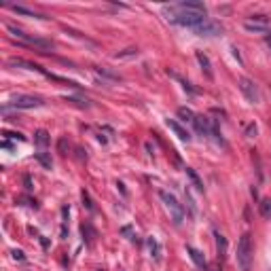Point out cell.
Listing matches in <instances>:
<instances>
[{"label": "cell", "instance_id": "1", "mask_svg": "<svg viewBox=\"0 0 271 271\" xmlns=\"http://www.w3.org/2000/svg\"><path fill=\"white\" fill-rule=\"evenodd\" d=\"M252 252H254V248H252V237H250V233H244V235L239 237V241H237V254H235L237 267L241 271H248L250 269L252 256H254Z\"/></svg>", "mask_w": 271, "mask_h": 271}, {"label": "cell", "instance_id": "2", "mask_svg": "<svg viewBox=\"0 0 271 271\" xmlns=\"http://www.w3.org/2000/svg\"><path fill=\"white\" fill-rule=\"evenodd\" d=\"M7 30L11 32V36H13V38L21 40L23 45L36 47V49H40V51H49V49H53V42H51V40H45V38H36V36H32V34H28V32L19 30V28H15V26H7Z\"/></svg>", "mask_w": 271, "mask_h": 271}, {"label": "cell", "instance_id": "3", "mask_svg": "<svg viewBox=\"0 0 271 271\" xmlns=\"http://www.w3.org/2000/svg\"><path fill=\"white\" fill-rule=\"evenodd\" d=\"M159 197H161V202H163V206H165V210L169 212V216H172V220H174V225H182V220H184V208H182V204L178 202V199L172 195V193H167V191H159Z\"/></svg>", "mask_w": 271, "mask_h": 271}, {"label": "cell", "instance_id": "4", "mask_svg": "<svg viewBox=\"0 0 271 271\" xmlns=\"http://www.w3.org/2000/svg\"><path fill=\"white\" fill-rule=\"evenodd\" d=\"M237 85H239V89H241V93L246 95V100L248 102H252V104H261V89H259V85H256L252 79H248V77H241L239 81H237Z\"/></svg>", "mask_w": 271, "mask_h": 271}, {"label": "cell", "instance_id": "5", "mask_svg": "<svg viewBox=\"0 0 271 271\" xmlns=\"http://www.w3.org/2000/svg\"><path fill=\"white\" fill-rule=\"evenodd\" d=\"M42 106V100L40 97H34V95H17L11 100V104L3 106V110H9V108H38Z\"/></svg>", "mask_w": 271, "mask_h": 271}, {"label": "cell", "instance_id": "6", "mask_svg": "<svg viewBox=\"0 0 271 271\" xmlns=\"http://www.w3.org/2000/svg\"><path fill=\"white\" fill-rule=\"evenodd\" d=\"M193 32H197L199 36H218V34H223V26L212 19H206L202 26H197Z\"/></svg>", "mask_w": 271, "mask_h": 271}, {"label": "cell", "instance_id": "7", "mask_svg": "<svg viewBox=\"0 0 271 271\" xmlns=\"http://www.w3.org/2000/svg\"><path fill=\"white\" fill-rule=\"evenodd\" d=\"M193 125L197 127V132H199V134H204V136H216V127H214V125L210 123L208 117L197 115L195 121H193Z\"/></svg>", "mask_w": 271, "mask_h": 271}, {"label": "cell", "instance_id": "8", "mask_svg": "<svg viewBox=\"0 0 271 271\" xmlns=\"http://www.w3.org/2000/svg\"><path fill=\"white\" fill-rule=\"evenodd\" d=\"M244 28L250 30V32H267V17H263V15L248 17L244 21Z\"/></svg>", "mask_w": 271, "mask_h": 271}, {"label": "cell", "instance_id": "9", "mask_svg": "<svg viewBox=\"0 0 271 271\" xmlns=\"http://www.w3.org/2000/svg\"><path fill=\"white\" fill-rule=\"evenodd\" d=\"M176 9H180V11H187V13H193V15H206L208 13V9H206V5L204 3H178V5H174Z\"/></svg>", "mask_w": 271, "mask_h": 271}, {"label": "cell", "instance_id": "10", "mask_svg": "<svg viewBox=\"0 0 271 271\" xmlns=\"http://www.w3.org/2000/svg\"><path fill=\"white\" fill-rule=\"evenodd\" d=\"M9 66H23L26 70H34V72H40V75L49 77V72H47L45 68H40L38 64H32V62H28V60H21V58H11L9 60Z\"/></svg>", "mask_w": 271, "mask_h": 271}, {"label": "cell", "instance_id": "11", "mask_svg": "<svg viewBox=\"0 0 271 271\" xmlns=\"http://www.w3.org/2000/svg\"><path fill=\"white\" fill-rule=\"evenodd\" d=\"M167 127H169V130H172L180 140H184V142H191V134L187 132V130H184V127L178 123V121H174V119H167Z\"/></svg>", "mask_w": 271, "mask_h": 271}, {"label": "cell", "instance_id": "12", "mask_svg": "<svg viewBox=\"0 0 271 271\" xmlns=\"http://www.w3.org/2000/svg\"><path fill=\"white\" fill-rule=\"evenodd\" d=\"M187 252L191 254V259H193V263L199 267V269H208V263H206V256H204V252L202 250H197V248H193V246H187Z\"/></svg>", "mask_w": 271, "mask_h": 271}, {"label": "cell", "instance_id": "13", "mask_svg": "<svg viewBox=\"0 0 271 271\" xmlns=\"http://www.w3.org/2000/svg\"><path fill=\"white\" fill-rule=\"evenodd\" d=\"M195 58H197L199 66H202V70L206 72V77H208V79H214V72H212V64H210V60H208V55H206V53H202V51H197V53H195Z\"/></svg>", "mask_w": 271, "mask_h": 271}, {"label": "cell", "instance_id": "14", "mask_svg": "<svg viewBox=\"0 0 271 271\" xmlns=\"http://www.w3.org/2000/svg\"><path fill=\"white\" fill-rule=\"evenodd\" d=\"M214 237H216V250H218V256H220V259H225V254H227V239H225V235H220L218 231H214Z\"/></svg>", "mask_w": 271, "mask_h": 271}, {"label": "cell", "instance_id": "15", "mask_svg": "<svg viewBox=\"0 0 271 271\" xmlns=\"http://www.w3.org/2000/svg\"><path fill=\"white\" fill-rule=\"evenodd\" d=\"M34 157H36V161H38V163H40L42 167H45V169H51L53 161H51V157H49V155H47L45 151H38V153H36Z\"/></svg>", "mask_w": 271, "mask_h": 271}, {"label": "cell", "instance_id": "16", "mask_svg": "<svg viewBox=\"0 0 271 271\" xmlns=\"http://www.w3.org/2000/svg\"><path fill=\"white\" fill-rule=\"evenodd\" d=\"M34 142H36L40 149H45V146L49 144V134H47L45 130H38V132L34 134Z\"/></svg>", "mask_w": 271, "mask_h": 271}, {"label": "cell", "instance_id": "17", "mask_svg": "<svg viewBox=\"0 0 271 271\" xmlns=\"http://www.w3.org/2000/svg\"><path fill=\"white\" fill-rule=\"evenodd\" d=\"M259 212H261L263 218H271V197L263 199V202L259 204Z\"/></svg>", "mask_w": 271, "mask_h": 271}, {"label": "cell", "instance_id": "18", "mask_svg": "<svg viewBox=\"0 0 271 271\" xmlns=\"http://www.w3.org/2000/svg\"><path fill=\"white\" fill-rule=\"evenodd\" d=\"M178 117H180L184 123H187V121H189V123H193L197 115H195V112H193L191 108H178Z\"/></svg>", "mask_w": 271, "mask_h": 271}, {"label": "cell", "instance_id": "19", "mask_svg": "<svg viewBox=\"0 0 271 271\" xmlns=\"http://www.w3.org/2000/svg\"><path fill=\"white\" fill-rule=\"evenodd\" d=\"M187 174H189V178L193 180L195 187H197L199 191H204V182H202V178H199V176L195 174V169H193V167H187Z\"/></svg>", "mask_w": 271, "mask_h": 271}, {"label": "cell", "instance_id": "20", "mask_svg": "<svg viewBox=\"0 0 271 271\" xmlns=\"http://www.w3.org/2000/svg\"><path fill=\"white\" fill-rule=\"evenodd\" d=\"M11 11H15V13H21V15H34L36 17V13L32 9H26L21 5H11Z\"/></svg>", "mask_w": 271, "mask_h": 271}, {"label": "cell", "instance_id": "21", "mask_svg": "<svg viewBox=\"0 0 271 271\" xmlns=\"http://www.w3.org/2000/svg\"><path fill=\"white\" fill-rule=\"evenodd\" d=\"M149 248H151V254L155 259H159V244H157L155 237H149Z\"/></svg>", "mask_w": 271, "mask_h": 271}, {"label": "cell", "instance_id": "22", "mask_svg": "<svg viewBox=\"0 0 271 271\" xmlns=\"http://www.w3.org/2000/svg\"><path fill=\"white\" fill-rule=\"evenodd\" d=\"M246 136L248 138H256V125L254 123H246Z\"/></svg>", "mask_w": 271, "mask_h": 271}, {"label": "cell", "instance_id": "23", "mask_svg": "<svg viewBox=\"0 0 271 271\" xmlns=\"http://www.w3.org/2000/svg\"><path fill=\"white\" fill-rule=\"evenodd\" d=\"M81 195H83V204L87 206V210H93V204H91V199H89V193H87V191H83Z\"/></svg>", "mask_w": 271, "mask_h": 271}, {"label": "cell", "instance_id": "24", "mask_svg": "<svg viewBox=\"0 0 271 271\" xmlns=\"http://www.w3.org/2000/svg\"><path fill=\"white\" fill-rule=\"evenodd\" d=\"M58 149H60V153H62V155H66V138H60Z\"/></svg>", "mask_w": 271, "mask_h": 271}, {"label": "cell", "instance_id": "25", "mask_svg": "<svg viewBox=\"0 0 271 271\" xmlns=\"http://www.w3.org/2000/svg\"><path fill=\"white\" fill-rule=\"evenodd\" d=\"M13 256H15L17 261H23V252H19V250H15V252H13Z\"/></svg>", "mask_w": 271, "mask_h": 271}, {"label": "cell", "instance_id": "26", "mask_svg": "<svg viewBox=\"0 0 271 271\" xmlns=\"http://www.w3.org/2000/svg\"><path fill=\"white\" fill-rule=\"evenodd\" d=\"M206 271H223V269H220V265H212V267H208Z\"/></svg>", "mask_w": 271, "mask_h": 271}, {"label": "cell", "instance_id": "27", "mask_svg": "<svg viewBox=\"0 0 271 271\" xmlns=\"http://www.w3.org/2000/svg\"><path fill=\"white\" fill-rule=\"evenodd\" d=\"M269 47H271V38H269Z\"/></svg>", "mask_w": 271, "mask_h": 271}]
</instances>
